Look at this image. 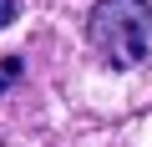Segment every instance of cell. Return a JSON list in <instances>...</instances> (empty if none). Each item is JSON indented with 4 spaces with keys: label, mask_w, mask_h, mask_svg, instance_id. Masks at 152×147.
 Listing matches in <instances>:
<instances>
[{
    "label": "cell",
    "mask_w": 152,
    "mask_h": 147,
    "mask_svg": "<svg viewBox=\"0 0 152 147\" xmlns=\"http://www.w3.org/2000/svg\"><path fill=\"white\" fill-rule=\"evenodd\" d=\"M15 15H20V0H0V31H5Z\"/></svg>",
    "instance_id": "cell-3"
},
{
    "label": "cell",
    "mask_w": 152,
    "mask_h": 147,
    "mask_svg": "<svg viewBox=\"0 0 152 147\" xmlns=\"http://www.w3.org/2000/svg\"><path fill=\"white\" fill-rule=\"evenodd\" d=\"M15 76H20V56H5V61H0V91H5Z\"/></svg>",
    "instance_id": "cell-2"
},
{
    "label": "cell",
    "mask_w": 152,
    "mask_h": 147,
    "mask_svg": "<svg viewBox=\"0 0 152 147\" xmlns=\"http://www.w3.org/2000/svg\"><path fill=\"white\" fill-rule=\"evenodd\" d=\"M86 41L117 71L142 66L147 41H152V5L147 0H96L91 15H86Z\"/></svg>",
    "instance_id": "cell-1"
}]
</instances>
